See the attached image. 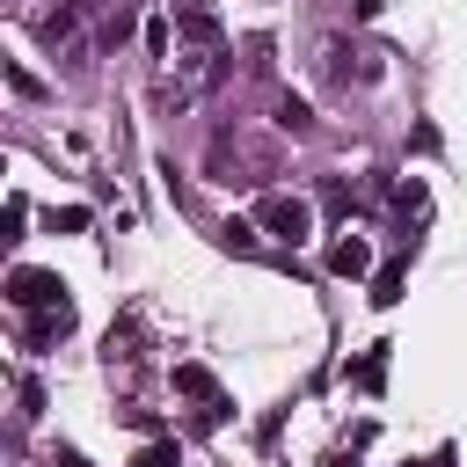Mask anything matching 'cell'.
Here are the masks:
<instances>
[{
	"label": "cell",
	"instance_id": "obj_10",
	"mask_svg": "<svg viewBox=\"0 0 467 467\" xmlns=\"http://www.w3.org/2000/svg\"><path fill=\"white\" fill-rule=\"evenodd\" d=\"M219 241H226V248H241V255H255V219H226V226H219Z\"/></svg>",
	"mask_w": 467,
	"mask_h": 467
},
{
	"label": "cell",
	"instance_id": "obj_15",
	"mask_svg": "<svg viewBox=\"0 0 467 467\" xmlns=\"http://www.w3.org/2000/svg\"><path fill=\"white\" fill-rule=\"evenodd\" d=\"M394 204H401V219H423V204H431V197H423V182H401V197H394Z\"/></svg>",
	"mask_w": 467,
	"mask_h": 467
},
{
	"label": "cell",
	"instance_id": "obj_1",
	"mask_svg": "<svg viewBox=\"0 0 467 467\" xmlns=\"http://www.w3.org/2000/svg\"><path fill=\"white\" fill-rule=\"evenodd\" d=\"M255 226L299 248V241L314 234V204H306V197H263V204H255Z\"/></svg>",
	"mask_w": 467,
	"mask_h": 467
},
{
	"label": "cell",
	"instance_id": "obj_18",
	"mask_svg": "<svg viewBox=\"0 0 467 467\" xmlns=\"http://www.w3.org/2000/svg\"><path fill=\"white\" fill-rule=\"evenodd\" d=\"M328 467H350V460H343V452H336V460H328Z\"/></svg>",
	"mask_w": 467,
	"mask_h": 467
},
{
	"label": "cell",
	"instance_id": "obj_7",
	"mask_svg": "<svg viewBox=\"0 0 467 467\" xmlns=\"http://www.w3.org/2000/svg\"><path fill=\"white\" fill-rule=\"evenodd\" d=\"M44 36H51V44H73V36H80V7H73V0L51 7V15H44Z\"/></svg>",
	"mask_w": 467,
	"mask_h": 467
},
{
	"label": "cell",
	"instance_id": "obj_17",
	"mask_svg": "<svg viewBox=\"0 0 467 467\" xmlns=\"http://www.w3.org/2000/svg\"><path fill=\"white\" fill-rule=\"evenodd\" d=\"M58 467H88V460H80V452H73V445H66V452H58Z\"/></svg>",
	"mask_w": 467,
	"mask_h": 467
},
{
	"label": "cell",
	"instance_id": "obj_12",
	"mask_svg": "<svg viewBox=\"0 0 467 467\" xmlns=\"http://www.w3.org/2000/svg\"><path fill=\"white\" fill-rule=\"evenodd\" d=\"M379 379H387V343H372L365 365H358V387H379Z\"/></svg>",
	"mask_w": 467,
	"mask_h": 467
},
{
	"label": "cell",
	"instance_id": "obj_11",
	"mask_svg": "<svg viewBox=\"0 0 467 467\" xmlns=\"http://www.w3.org/2000/svg\"><path fill=\"white\" fill-rule=\"evenodd\" d=\"M401 299V263H387L379 277H372V306H394Z\"/></svg>",
	"mask_w": 467,
	"mask_h": 467
},
{
	"label": "cell",
	"instance_id": "obj_4",
	"mask_svg": "<svg viewBox=\"0 0 467 467\" xmlns=\"http://www.w3.org/2000/svg\"><path fill=\"white\" fill-rule=\"evenodd\" d=\"M328 270H336V277H365V270H372V248H365L358 234H343V241L328 248Z\"/></svg>",
	"mask_w": 467,
	"mask_h": 467
},
{
	"label": "cell",
	"instance_id": "obj_16",
	"mask_svg": "<svg viewBox=\"0 0 467 467\" xmlns=\"http://www.w3.org/2000/svg\"><path fill=\"white\" fill-rule=\"evenodd\" d=\"M80 226H88V212H80V204H66V212H51V234H80Z\"/></svg>",
	"mask_w": 467,
	"mask_h": 467
},
{
	"label": "cell",
	"instance_id": "obj_2",
	"mask_svg": "<svg viewBox=\"0 0 467 467\" xmlns=\"http://www.w3.org/2000/svg\"><path fill=\"white\" fill-rule=\"evenodd\" d=\"M7 299H15V306H58L66 285H58L51 270H15V277H7Z\"/></svg>",
	"mask_w": 467,
	"mask_h": 467
},
{
	"label": "cell",
	"instance_id": "obj_8",
	"mask_svg": "<svg viewBox=\"0 0 467 467\" xmlns=\"http://www.w3.org/2000/svg\"><path fill=\"white\" fill-rule=\"evenodd\" d=\"M131 467H182V452H175V438H146Z\"/></svg>",
	"mask_w": 467,
	"mask_h": 467
},
{
	"label": "cell",
	"instance_id": "obj_14",
	"mask_svg": "<svg viewBox=\"0 0 467 467\" xmlns=\"http://www.w3.org/2000/svg\"><path fill=\"white\" fill-rule=\"evenodd\" d=\"M7 88H15V95H22V102H36V95H44V80H36V73H29V66H7Z\"/></svg>",
	"mask_w": 467,
	"mask_h": 467
},
{
	"label": "cell",
	"instance_id": "obj_9",
	"mask_svg": "<svg viewBox=\"0 0 467 467\" xmlns=\"http://www.w3.org/2000/svg\"><path fill=\"white\" fill-rule=\"evenodd\" d=\"M131 22H139V7H131V0H117V15L102 22V44H124V36H131Z\"/></svg>",
	"mask_w": 467,
	"mask_h": 467
},
{
	"label": "cell",
	"instance_id": "obj_3",
	"mask_svg": "<svg viewBox=\"0 0 467 467\" xmlns=\"http://www.w3.org/2000/svg\"><path fill=\"white\" fill-rule=\"evenodd\" d=\"M175 29H182V44H197V51H219V44H226V29H219V15H212V7H182V15H175Z\"/></svg>",
	"mask_w": 467,
	"mask_h": 467
},
{
	"label": "cell",
	"instance_id": "obj_19",
	"mask_svg": "<svg viewBox=\"0 0 467 467\" xmlns=\"http://www.w3.org/2000/svg\"><path fill=\"white\" fill-rule=\"evenodd\" d=\"M175 7H204V0H175Z\"/></svg>",
	"mask_w": 467,
	"mask_h": 467
},
{
	"label": "cell",
	"instance_id": "obj_13",
	"mask_svg": "<svg viewBox=\"0 0 467 467\" xmlns=\"http://www.w3.org/2000/svg\"><path fill=\"white\" fill-rule=\"evenodd\" d=\"M321 73H328V80H350V44H328V51H321Z\"/></svg>",
	"mask_w": 467,
	"mask_h": 467
},
{
	"label": "cell",
	"instance_id": "obj_6",
	"mask_svg": "<svg viewBox=\"0 0 467 467\" xmlns=\"http://www.w3.org/2000/svg\"><path fill=\"white\" fill-rule=\"evenodd\" d=\"M277 131H292V139H306V131H314V109H306L299 95H277Z\"/></svg>",
	"mask_w": 467,
	"mask_h": 467
},
{
	"label": "cell",
	"instance_id": "obj_5",
	"mask_svg": "<svg viewBox=\"0 0 467 467\" xmlns=\"http://www.w3.org/2000/svg\"><path fill=\"white\" fill-rule=\"evenodd\" d=\"M175 394H190V401H219V379H212L204 365H175Z\"/></svg>",
	"mask_w": 467,
	"mask_h": 467
}]
</instances>
